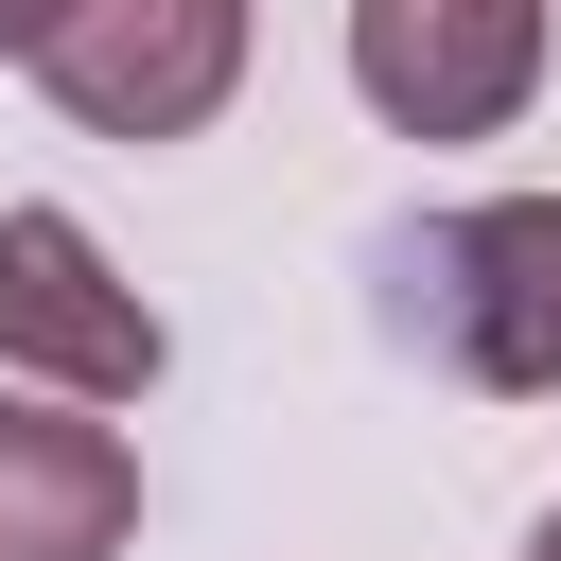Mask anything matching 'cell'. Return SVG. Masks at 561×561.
Wrapping results in <instances>:
<instances>
[{"instance_id":"6da1fadb","label":"cell","mask_w":561,"mask_h":561,"mask_svg":"<svg viewBox=\"0 0 561 561\" xmlns=\"http://www.w3.org/2000/svg\"><path fill=\"white\" fill-rule=\"evenodd\" d=\"M403 333L456 368V386H491V403H543L561 386V193H491V210H438V228H403Z\"/></svg>"},{"instance_id":"7a4b0ae2","label":"cell","mask_w":561,"mask_h":561,"mask_svg":"<svg viewBox=\"0 0 561 561\" xmlns=\"http://www.w3.org/2000/svg\"><path fill=\"white\" fill-rule=\"evenodd\" d=\"M35 88L88 140H193L245 88V0H70L35 35Z\"/></svg>"},{"instance_id":"3957f363","label":"cell","mask_w":561,"mask_h":561,"mask_svg":"<svg viewBox=\"0 0 561 561\" xmlns=\"http://www.w3.org/2000/svg\"><path fill=\"white\" fill-rule=\"evenodd\" d=\"M351 88L403 140H491L543 88V0H351Z\"/></svg>"},{"instance_id":"277c9868","label":"cell","mask_w":561,"mask_h":561,"mask_svg":"<svg viewBox=\"0 0 561 561\" xmlns=\"http://www.w3.org/2000/svg\"><path fill=\"white\" fill-rule=\"evenodd\" d=\"M0 368H35V386H70V403H140V386L175 368V333L105 280V245H88L70 210H0Z\"/></svg>"},{"instance_id":"5b68a950","label":"cell","mask_w":561,"mask_h":561,"mask_svg":"<svg viewBox=\"0 0 561 561\" xmlns=\"http://www.w3.org/2000/svg\"><path fill=\"white\" fill-rule=\"evenodd\" d=\"M140 543V456L70 403H0V561H123Z\"/></svg>"},{"instance_id":"8992f818","label":"cell","mask_w":561,"mask_h":561,"mask_svg":"<svg viewBox=\"0 0 561 561\" xmlns=\"http://www.w3.org/2000/svg\"><path fill=\"white\" fill-rule=\"evenodd\" d=\"M53 18H70V0H0V53H35V35H53Z\"/></svg>"},{"instance_id":"52a82bcc","label":"cell","mask_w":561,"mask_h":561,"mask_svg":"<svg viewBox=\"0 0 561 561\" xmlns=\"http://www.w3.org/2000/svg\"><path fill=\"white\" fill-rule=\"evenodd\" d=\"M526 561H561V508H543V543H526Z\"/></svg>"}]
</instances>
